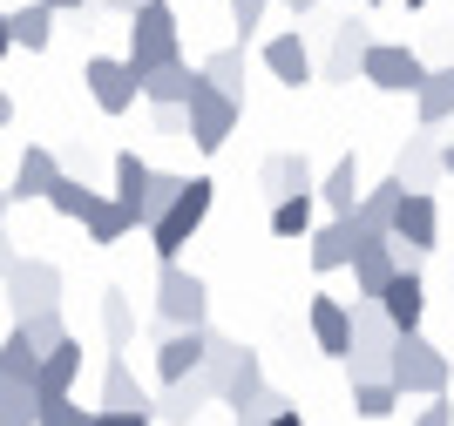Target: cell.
<instances>
[{"label":"cell","instance_id":"cell-26","mask_svg":"<svg viewBox=\"0 0 454 426\" xmlns=\"http://www.w3.org/2000/svg\"><path fill=\"white\" fill-rule=\"evenodd\" d=\"M75 372H82V345L75 338H61L55 352H48V366H41V399H75Z\"/></svg>","mask_w":454,"mask_h":426},{"label":"cell","instance_id":"cell-24","mask_svg":"<svg viewBox=\"0 0 454 426\" xmlns=\"http://www.w3.org/2000/svg\"><path fill=\"white\" fill-rule=\"evenodd\" d=\"M380 305H387V318L400 325V338H414L420 332V312H427V284H420V271H400L394 291L380 298Z\"/></svg>","mask_w":454,"mask_h":426},{"label":"cell","instance_id":"cell-13","mask_svg":"<svg viewBox=\"0 0 454 426\" xmlns=\"http://www.w3.org/2000/svg\"><path fill=\"white\" fill-rule=\"evenodd\" d=\"M366 251V237L353 230V217H325L312 230V271H353Z\"/></svg>","mask_w":454,"mask_h":426},{"label":"cell","instance_id":"cell-45","mask_svg":"<svg viewBox=\"0 0 454 426\" xmlns=\"http://www.w3.org/2000/svg\"><path fill=\"white\" fill-rule=\"evenodd\" d=\"M285 7H292V14H312V7H319V0H285Z\"/></svg>","mask_w":454,"mask_h":426},{"label":"cell","instance_id":"cell-36","mask_svg":"<svg viewBox=\"0 0 454 426\" xmlns=\"http://www.w3.org/2000/svg\"><path fill=\"white\" fill-rule=\"evenodd\" d=\"M0 426H41V392L0 379Z\"/></svg>","mask_w":454,"mask_h":426},{"label":"cell","instance_id":"cell-14","mask_svg":"<svg viewBox=\"0 0 454 426\" xmlns=\"http://www.w3.org/2000/svg\"><path fill=\"white\" fill-rule=\"evenodd\" d=\"M312 338H319V352L325 359H353V305H346V298H312Z\"/></svg>","mask_w":454,"mask_h":426},{"label":"cell","instance_id":"cell-40","mask_svg":"<svg viewBox=\"0 0 454 426\" xmlns=\"http://www.w3.org/2000/svg\"><path fill=\"white\" fill-rule=\"evenodd\" d=\"M265 7H271V0H231V27L251 41L258 27H265Z\"/></svg>","mask_w":454,"mask_h":426},{"label":"cell","instance_id":"cell-18","mask_svg":"<svg viewBox=\"0 0 454 426\" xmlns=\"http://www.w3.org/2000/svg\"><path fill=\"white\" fill-rule=\"evenodd\" d=\"M258 183L271 190V204H292V197H319V190H312V163H305L299 149H278V156H265Z\"/></svg>","mask_w":454,"mask_h":426},{"label":"cell","instance_id":"cell-27","mask_svg":"<svg viewBox=\"0 0 454 426\" xmlns=\"http://www.w3.org/2000/svg\"><path fill=\"white\" fill-rule=\"evenodd\" d=\"M414 115H420V129H441V122L454 115V61L427 74V89L414 95Z\"/></svg>","mask_w":454,"mask_h":426},{"label":"cell","instance_id":"cell-1","mask_svg":"<svg viewBox=\"0 0 454 426\" xmlns=\"http://www.w3.org/2000/svg\"><path fill=\"white\" fill-rule=\"evenodd\" d=\"M394 352H400V325L387 318V305L353 298V386H387L394 379Z\"/></svg>","mask_w":454,"mask_h":426},{"label":"cell","instance_id":"cell-6","mask_svg":"<svg viewBox=\"0 0 454 426\" xmlns=\"http://www.w3.org/2000/svg\"><path fill=\"white\" fill-rule=\"evenodd\" d=\"M82 81H89V95H95L102 115H129L136 95H143V74L129 68V55H89L82 61Z\"/></svg>","mask_w":454,"mask_h":426},{"label":"cell","instance_id":"cell-16","mask_svg":"<svg viewBox=\"0 0 454 426\" xmlns=\"http://www.w3.org/2000/svg\"><path fill=\"white\" fill-rule=\"evenodd\" d=\"M0 41H7V48H27V55H41V48L55 41V7H48V0L7 7V14H0Z\"/></svg>","mask_w":454,"mask_h":426},{"label":"cell","instance_id":"cell-21","mask_svg":"<svg viewBox=\"0 0 454 426\" xmlns=\"http://www.w3.org/2000/svg\"><path fill=\"white\" fill-rule=\"evenodd\" d=\"M197 89H204V68L176 61V68H163V74H150V81H143V102H150V109H190V102H197Z\"/></svg>","mask_w":454,"mask_h":426},{"label":"cell","instance_id":"cell-28","mask_svg":"<svg viewBox=\"0 0 454 426\" xmlns=\"http://www.w3.org/2000/svg\"><path fill=\"white\" fill-rule=\"evenodd\" d=\"M245 352L251 345H238V338H210V359H204V379H210V392H217V407H224V392H231V379H238V366H245Z\"/></svg>","mask_w":454,"mask_h":426},{"label":"cell","instance_id":"cell-11","mask_svg":"<svg viewBox=\"0 0 454 426\" xmlns=\"http://www.w3.org/2000/svg\"><path fill=\"white\" fill-rule=\"evenodd\" d=\"M394 176L407 183V197H434V183L448 176V149H434V136H407L394 156Z\"/></svg>","mask_w":454,"mask_h":426},{"label":"cell","instance_id":"cell-7","mask_svg":"<svg viewBox=\"0 0 454 426\" xmlns=\"http://www.w3.org/2000/svg\"><path fill=\"white\" fill-rule=\"evenodd\" d=\"M394 386L400 392H427V399H441L448 392V352H441L434 338H400V352H394Z\"/></svg>","mask_w":454,"mask_h":426},{"label":"cell","instance_id":"cell-30","mask_svg":"<svg viewBox=\"0 0 454 426\" xmlns=\"http://www.w3.org/2000/svg\"><path fill=\"white\" fill-rule=\"evenodd\" d=\"M82 230H89V244H122L129 230H143V217H136L129 204H115V197H102V210H95V217L82 223Z\"/></svg>","mask_w":454,"mask_h":426},{"label":"cell","instance_id":"cell-48","mask_svg":"<svg viewBox=\"0 0 454 426\" xmlns=\"http://www.w3.org/2000/svg\"><path fill=\"white\" fill-rule=\"evenodd\" d=\"M400 7H427V0H400Z\"/></svg>","mask_w":454,"mask_h":426},{"label":"cell","instance_id":"cell-43","mask_svg":"<svg viewBox=\"0 0 454 426\" xmlns=\"http://www.w3.org/2000/svg\"><path fill=\"white\" fill-rule=\"evenodd\" d=\"M95 7H109V14H129V20H136L143 7H150V0H95Z\"/></svg>","mask_w":454,"mask_h":426},{"label":"cell","instance_id":"cell-15","mask_svg":"<svg viewBox=\"0 0 454 426\" xmlns=\"http://www.w3.org/2000/svg\"><path fill=\"white\" fill-rule=\"evenodd\" d=\"M258 55H265V68H271V81H285V89H305V81H312V48H305V35L299 27H285V35H271L265 48H258Z\"/></svg>","mask_w":454,"mask_h":426},{"label":"cell","instance_id":"cell-49","mask_svg":"<svg viewBox=\"0 0 454 426\" xmlns=\"http://www.w3.org/2000/svg\"><path fill=\"white\" fill-rule=\"evenodd\" d=\"M366 7H380V0H366Z\"/></svg>","mask_w":454,"mask_h":426},{"label":"cell","instance_id":"cell-38","mask_svg":"<svg viewBox=\"0 0 454 426\" xmlns=\"http://www.w3.org/2000/svg\"><path fill=\"white\" fill-rule=\"evenodd\" d=\"M20 332H27V338H35V345H41V352H55V345H61V338H68V325H61V312H41V318H27V325H20Z\"/></svg>","mask_w":454,"mask_h":426},{"label":"cell","instance_id":"cell-46","mask_svg":"<svg viewBox=\"0 0 454 426\" xmlns=\"http://www.w3.org/2000/svg\"><path fill=\"white\" fill-rule=\"evenodd\" d=\"M271 426H305V420H299V407H292V413H285V420H271Z\"/></svg>","mask_w":454,"mask_h":426},{"label":"cell","instance_id":"cell-17","mask_svg":"<svg viewBox=\"0 0 454 426\" xmlns=\"http://www.w3.org/2000/svg\"><path fill=\"white\" fill-rule=\"evenodd\" d=\"M61 176H68V169H61L55 156H48V149H35V143H27V156L14 163V183H7V197H14V204H48Z\"/></svg>","mask_w":454,"mask_h":426},{"label":"cell","instance_id":"cell-4","mask_svg":"<svg viewBox=\"0 0 454 426\" xmlns=\"http://www.w3.org/2000/svg\"><path fill=\"white\" fill-rule=\"evenodd\" d=\"M7 312H14V325H27V318L41 312H61V271L41 258H7Z\"/></svg>","mask_w":454,"mask_h":426},{"label":"cell","instance_id":"cell-41","mask_svg":"<svg viewBox=\"0 0 454 426\" xmlns=\"http://www.w3.org/2000/svg\"><path fill=\"white\" fill-rule=\"evenodd\" d=\"M414 426H454V399L441 392L434 407H420V413H414Z\"/></svg>","mask_w":454,"mask_h":426},{"label":"cell","instance_id":"cell-25","mask_svg":"<svg viewBox=\"0 0 454 426\" xmlns=\"http://www.w3.org/2000/svg\"><path fill=\"white\" fill-rule=\"evenodd\" d=\"M210 399H217V392H210V379L197 372V379H184V386H163V399H156V420H163V426H190L197 413L210 407Z\"/></svg>","mask_w":454,"mask_h":426},{"label":"cell","instance_id":"cell-39","mask_svg":"<svg viewBox=\"0 0 454 426\" xmlns=\"http://www.w3.org/2000/svg\"><path fill=\"white\" fill-rule=\"evenodd\" d=\"M41 426H95V413H82L75 399H41Z\"/></svg>","mask_w":454,"mask_h":426},{"label":"cell","instance_id":"cell-22","mask_svg":"<svg viewBox=\"0 0 454 426\" xmlns=\"http://www.w3.org/2000/svg\"><path fill=\"white\" fill-rule=\"evenodd\" d=\"M319 204L333 210V217H353V210L366 204V183H360V156H340V163L325 169V183H319Z\"/></svg>","mask_w":454,"mask_h":426},{"label":"cell","instance_id":"cell-2","mask_svg":"<svg viewBox=\"0 0 454 426\" xmlns=\"http://www.w3.org/2000/svg\"><path fill=\"white\" fill-rule=\"evenodd\" d=\"M184 61V35H176V7L170 0H150L143 14L129 20V68L150 81V74L176 68Z\"/></svg>","mask_w":454,"mask_h":426},{"label":"cell","instance_id":"cell-32","mask_svg":"<svg viewBox=\"0 0 454 426\" xmlns=\"http://www.w3.org/2000/svg\"><path fill=\"white\" fill-rule=\"evenodd\" d=\"M184 190H190V176H170V169H156V176H150V197H143V210H136V217H143V230H156V223L170 217Z\"/></svg>","mask_w":454,"mask_h":426},{"label":"cell","instance_id":"cell-10","mask_svg":"<svg viewBox=\"0 0 454 426\" xmlns=\"http://www.w3.org/2000/svg\"><path fill=\"white\" fill-rule=\"evenodd\" d=\"M380 41L366 35V14H346L340 27H333V48H325L319 61V81H333V89H346L353 74H366V55H373Z\"/></svg>","mask_w":454,"mask_h":426},{"label":"cell","instance_id":"cell-9","mask_svg":"<svg viewBox=\"0 0 454 426\" xmlns=\"http://www.w3.org/2000/svg\"><path fill=\"white\" fill-rule=\"evenodd\" d=\"M238 115H245V102H231L224 89H197V102H190V143L204 149V156H217V149L238 136Z\"/></svg>","mask_w":454,"mask_h":426},{"label":"cell","instance_id":"cell-31","mask_svg":"<svg viewBox=\"0 0 454 426\" xmlns=\"http://www.w3.org/2000/svg\"><path fill=\"white\" fill-rule=\"evenodd\" d=\"M102 332H109V352H122V345L136 338V305H129V291H122V284H109V291H102Z\"/></svg>","mask_w":454,"mask_h":426},{"label":"cell","instance_id":"cell-12","mask_svg":"<svg viewBox=\"0 0 454 426\" xmlns=\"http://www.w3.org/2000/svg\"><path fill=\"white\" fill-rule=\"evenodd\" d=\"M210 325L204 332H163V345H156V379L163 386H184V379H197L204 372V359H210Z\"/></svg>","mask_w":454,"mask_h":426},{"label":"cell","instance_id":"cell-35","mask_svg":"<svg viewBox=\"0 0 454 426\" xmlns=\"http://www.w3.org/2000/svg\"><path fill=\"white\" fill-rule=\"evenodd\" d=\"M312 230H319V223H312V197H292V204H271V237H305L312 244Z\"/></svg>","mask_w":454,"mask_h":426},{"label":"cell","instance_id":"cell-47","mask_svg":"<svg viewBox=\"0 0 454 426\" xmlns=\"http://www.w3.org/2000/svg\"><path fill=\"white\" fill-rule=\"evenodd\" d=\"M448 176H454V143H448Z\"/></svg>","mask_w":454,"mask_h":426},{"label":"cell","instance_id":"cell-33","mask_svg":"<svg viewBox=\"0 0 454 426\" xmlns=\"http://www.w3.org/2000/svg\"><path fill=\"white\" fill-rule=\"evenodd\" d=\"M48 210H55V217H75V223H89L95 210H102V197H95V190L82 183V176H61V183H55V197H48Z\"/></svg>","mask_w":454,"mask_h":426},{"label":"cell","instance_id":"cell-3","mask_svg":"<svg viewBox=\"0 0 454 426\" xmlns=\"http://www.w3.org/2000/svg\"><path fill=\"white\" fill-rule=\"evenodd\" d=\"M156 318L170 325V332H204L210 325V284L184 264H163L156 271Z\"/></svg>","mask_w":454,"mask_h":426},{"label":"cell","instance_id":"cell-8","mask_svg":"<svg viewBox=\"0 0 454 426\" xmlns=\"http://www.w3.org/2000/svg\"><path fill=\"white\" fill-rule=\"evenodd\" d=\"M427 74H434V68H427L414 48H400V41H380L373 55H366V74H360V81H373L380 95H420V89H427Z\"/></svg>","mask_w":454,"mask_h":426},{"label":"cell","instance_id":"cell-19","mask_svg":"<svg viewBox=\"0 0 454 426\" xmlns=\"http://www.w3.org/2000/svg\"><path fill=\"white\" fill-rule=\"evenodd\" d=\"M400 271H407V264H400V251L394 244H366L360 251V264H353V291L366 298V305H380V298L394 291V278Z\"/></svg>","mask_w":454,"mask_h":426},{"label":"cell","instance_id":"cell-23","mask_svg":"<svg viewBox=\"0 0 454 426\" xmlns=\"http://www.w3.org/2000/svg\"><path fill=\"white\" fill-rule=\"evenodd\" d=\"M41 366H48V352H41L20 325H7V345H0V379H7V386H41Z\"/></svg>","mask_w":454,"mask_h":426},{"label":"cell","instance_id":"cell-20","mask_svg":"<svg viewBox=\"0 0 454 426\" xmlns=\"http://www.w3.org/2000/svg\"><path fill=\"white\" fill-rule=\"evenodd\" d=\"M102 413H156V399L143 392L122 352H109V366H102Z\"/></svg>","mask_w":454,"mask_h":426},{"label":"cell","instance_id":"cell-44","mask_svg":"<svg viewBox=\"0 0 454 426\" xmlns=\"http://www.w3.org/2000/svg\"><path fill=\"white\" fill-rule=\"evenodd\" d=\"M48 7H55V14H89L95 0H48Z\"/></svg>","mask_w":454,"mask_h":426},{"label":"cell","instance_id":"cell-5","mask_svg":"<svg viewBox=\"0 0 454 426\" xmlns=\"http://www.w3.org/2000/svg\"><path fill=\"white\" fill-rule=\"evenodd\" d=\"M210 204H217V183H210V176H190V190L176 197V210H170V217H163V223L150 230L156 258H163V264H176V258H184V244L197 237V230H204Z\"/></svg>","mask_w":454,"mask_h":426},{"label":"cell","instance_id":"cell-34","mask_svg":"<svg viewBox=\"0 0 454 426\" xmlns=\"http://www.w3.org/2000/svg\"><path fill=\"white\" fill-rule=\"evenodd\" d=\"M204 81L224 89L231 102H245V48H217V55L204 61Z\"/></svg>","mask_w":454,"mask_h":426},{"label":"cell","instance_id":"cell-29","mask_svg":"<svg viewBox=\"0 0 454 426\" xmlns=\"http://www.w3.org/2000/svg\"><path fill=\"white\" fill-rule=\"evenodd\" d=\"M150 176H156V169L143 163L136 149H115V204L143 210V197H150Z\"/></svg>","mask_w":454,"mask_h":426},{"label":"cell","instance_id":"cell-42","mask_svg":"<svg viewBox=\"0 0 454 426\" xmlns=\"http://www.w3.org/2000/svg\"><path fill=\"white\" fill-rule=\"evenodd\" d=\"M156 413H95V426H150Z\"/></svg>","mask_w":454,"mask_h":426},{"label":"cell","instance_id":"cell-37","mask_svg":"<svg viewBox=\"0 0 454 426\" xmlns=\"http://www.w3.org/2000/svg\"><path fill=\"white\" fill-rule=\"evenodd\" d=\"M400 399H407V392H400L394 379H387V386H353V413H360V420H394Z\"/></svg>","mask_w":454,"mask_h":426}]
</instances>
